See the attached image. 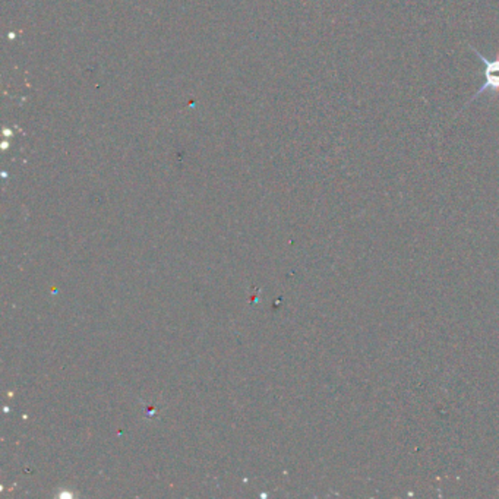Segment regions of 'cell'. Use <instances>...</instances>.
I'll return each mask as SVG.
<instances>
[{"label":"cell","instance_id":"obj_1","mask_svg":"<svg viewBox=\"0 0 499 499\" xmlns=\"http://www.w3.org/2000/svg\"><path fill=\"white\" fill-rule=\"evenodd\" d=\"M469 47H470V50L479 57V59H481V62H482V65H483V72H482V73H483L485 81H483L482 87L479 88V90L472 95V99L466 103V106L460 109L458 114L462 113L464 109H467L474 100H477L479 97H482V95H483L485 92H491L492 97H495V94L499 92V53L495 54L493 59H489V57H485L476 47H473V46H469Z\"/></svg>","mask_w":499,"mask_h":499}]
</instances>
